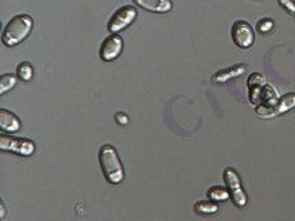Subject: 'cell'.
<instances>
[{"label": "cell", "mask_w": 295, "mask_h": 221, "mask_svg": "<svg viewBox=\"0 0 295 221\" xmlns=\"http://www.w3.org/2000/svg\"><path fill=\"white\" fill-rule=\"evenodd\" d=\"M98 161L103 169L104 177L108 183L113 185L121 184L125 177V173H123V166H122V162L118 157L115 148L108 144L103 145L98 152Z\"/></svg>", "instance_id": "1"}, {"label": "cell", "mask_w": 295, "mask_h": 221, "mask_svg": "<svg viewBox=\"0 0 295 221\" xmlns=\"http://www.w3.org/2000/svg\"><path fill=\"white\" fill-rule=\"evenodd\" d=\"M33 28L32 18L27 14H19L10 19L7 27L3 31L2 35V41L7 47H14L24 41L31 33Z\"/></svg>", "instance_id": "2"}, {"label": "cell", "mask_w": 295, "mask_h": 221, "mask_svg": "<svg viewBox=\"0 0 295 221\" xmlns=\"http://www.w3.org/2000/svg\"><path fill=\"white\" fill-rule=\"evenodd\" d=\"M223 179H225L226 188L229 189L230 198H231L233 203L237 207L245 206L247 202H248V198H247V193L244 191L237 171L235 169H231V167H227V169H225V173H223Z\"/></svg>", "instance_id": "3"}, {"label": "cell", "mask_w": 295, "mask_h": 221, "mask_svg": "<svg viewBox=\"0 0 295 221\" xmlns=\"http://www.w3.org/2000/svg\"><path fill=\"white\" fill-rule=\"evenodd\" d=\"M0 149L5 152H14L21 157H31L36 149L35 143L28 138L11 137L7 134L0 136Z\"/></svg>", "instance_id": "4"}, {"label": "cell", "mask_w": 295, "mask_h": 221, "mask_svg": "<svg viewBox=\"0 0 295 221\" xmlns=\"http://www.w3.org/2000/svg\"><path fill=\"white\" fill-rule=\"evenodd\" d=\"M137 17V10L133 6H123L118 9L108 23V31L111 33H118L127 29Z\"/></svg>", "instance_id": "5"}, {"label": "cell", "mask_w": 295, "mask_h": 221, "mask_svg": "<svg viewBox=\"0 0 295 221\" xmlns=\"http://www.w3.org/2000/svg\"><path fill=\"white\" fill-rule=\"evenodd\" d=\"M231 39L240 49H249L255 41L252 27L245 21H236L231 28Z\"/></svg>", "instance_id": "6"}, {"label": "cell", "mask_w": 295, "mask_h": 221, "mask_svg": "<svg viewBox=\"0 0 295 221\" xmlns=\"http://www.w3.org/2000/svg\"><path fill=\"white\" fill-rule=\"evenodd\" d=\"M122 49H123L122 37L118 33H111L110 36L104 39L100 46V57L106 62H111L121 55Z\"/></svg>", "instance_id": "7"}, {"label": "cell", "mask_w": 295, "mask_h": 221, "mask_svg": "<svg viewBox=\"0 0 295 221\" xmlns=\"http://www.w3.org/2000/svg\"><path fill=\"white\" fill-rule=\"evenodd\" d=\"M266 84V78L262 74H254L249 75L248 78V96L251 105H259V98H261V93H262L263 86Z\"/></svg>", "instance_id": "8"}, {"label": "cell", "mask_w": 295, "mask_h": 221, "mask_svg": "<svg viewBox=\"0 0 295 221\" xmlns=\"http://www.w3.org/2000/svg\"><path fill=\"white\" fill-rule=\"evenodd\" d=\"M133 3L145 11L158 14L169 13L174 7L172 0H133Z\"/></svg>", "instance_id": "9"}, {"label": "cell", "mask_w": 295, "mask_h": 221, "mask_svg": "<svg viewBox=\"0 0 295 221\" xmlns=\"http://www.w3.org/2000/svg\"><path fill=\"white\" fill-rule=\"evenodd\" d=\"M0 129L5 133H15L21 129V122L13 112L0 109Z\"/></svg>", "instance_id": "10"}, {"label": "cell", "mask_w": 295, "mask_h": 221, "mask_svg": "<svg viewBox=\"0 0 295 221\" xmlns=\"http://www.w3.org/2000/svg\"><path fill=\"white\" fill-rule=\"evenodd\" d=\"M245 72V67L244 65H235V67H230V68L222 69L219 72H216L214 76H212V83H216V84H222V83H226L231 80V79L239 78L241 75Z\"/></svg>", "instance_id": "11"}, {"label": "cell", "mask_w": 295, "mask_h": 221, "mask_svg": "<svg viewBox=\"0 0 295 221\" xmlns=\"http://www.w3.org/2000/svg\"><path fill=\"white\" fill-rule=\"evenodd\" d=\"M295 108V93H288L286 96H283L279 98L276 106H275V116L283 115L288 110Z\"/></svg>", "instance_id": "12"}, {"label": "cell", "mask_w": 295, "mask_h": 221, "mask_svg": "<svg viewBox=\"0 0 295 221\" xmlns=\"http://www.w3.org/2000/svg\"><path fill=\"white\" fill-rule=\"evenodd\" d=\"M194 210L198 214H215L219 210V206L215 201H200L194 205Z\"/></svg>", "instance_id": "13"}, {"label": "cell", "mask_w": 295, "mask_h": 221, "mask_svg": "<svg viewBox=\"0 0 295 221\" xmlns=\"http://www.w3.org/2000/svg\"><path fill=\"white\" fill-rule=\"evenodd\" d=\"M206 195H208V198L211 199V201H215V202H226V201L230 198L229 189L219 187V185L208 189Z\"/></svg>", "instance_id": "14"}, {"label": "cell", "mask_w": 295, "mask_h": 221, "mask_svg": "<svg viewBox=\"0 0 295 221\" xmlns=\"http://www.w3.org/2000/svg\"><path fill=\"white\" fill-rule=\"evenodd\" d=\"M15 83H17V78H15L14 75H3L2 79H0V96H3L7 92H10L15 86Z\"/></svg>", "instance_id": "15"}, {"label": "cell", "mask_w": 295, "mask_h": 221, "mask_svg": "<svg viewBox=\"0 0 295 221\" xmlns=\"http://www.w3.org/2000/svg\"><path fill=\"white\" fill-rule=\"evenodd\" d=\"M17 75L18 78L24 82H29L31 79L33 78V67L29 62H21V64L17 67Z\"/></svg>", "instance_id": "16"}, {"label": "cell", "mask_w": 295, "mask_h": 221, "mask_svg": "<svg viewBox=\"0 0 295 221\" xmlns=\"http://www.w3.org/2000/svg\"><path fill=\"white\" fill-rule=\"evenodd\" d=\"M275 27V23H273V19L270 18H263L261 19L259 23H258V31L261 33H267L270 32Z\"/></svg>", "instance_id": "17"}, {"label": "cell", "mask_w": 295, "mask_h": 221, "mask_svg": "<svg viewBox=\"0 0 295 221\" xmlns=\"http://www.w3.org/2000/svg\"><path fill=\"white\" fill-rule=\"evenodd\" d=\"M279 5L286 9L287 11L292 15H295V2L294 0H279Z\"/></svg>", "instance_id": "18"}, {"label": "cell", "mask_w": 295, "mask_h": 221, "mask_svg": "<svg viewBox=\"0 0 295 221\" xmlns=\"http://www.w3.org/2000/svg\"><path fill=\"white\" fill-rule=\"evenodd\" d=\"M115 122L118 124H121V126H127L129 123V118H128L127 114H123V112H118L115 114Z\"/></svg>", "instance_id": "19"}, {"label": "cell", "mask_w": 295, "mask_h": 221, "mask_svg": "<svg viewBox=\"0 0 295 221\" xmlns=\"http://www.w3.org/2000/svg\"><path fill=\"white\" fill-rule=\"evenodd\" d=\"M6 217V207H5V203L0 202V220H3Z\"/></svg>", "instance_id": "20"}]
</instances>
